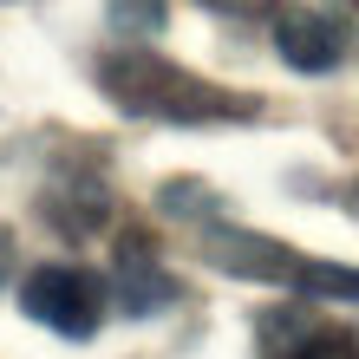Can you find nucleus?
I'll return each instance as SVG.
<instances>
[{"mask_svg": "<svg viewBox=\"0 0 359 359\" xmlns=\"http://www.w3.org/2000/svg\"><path fill=\"white\" fill-rule=\"evenodd\" d=\"M98 86L118 111L131 118H163V124H229V118H255V98L222 92L209 79L170 66V59L144 53V46H111L98 59Z\"/></svg>", "mask_w": 359, "mask_h": 359, "instance_id": "f257e3e1", "label": "nucleus"}, {"mask_svg": "<svg viewBox=\"0 0 359 359\" xmlns=\"http://www.w3.org/2000/svg\"><path fill=\"white\" fill-rule=\"evenodd\" d=\"M20 307H27V320L53 327L59 340H92L104 320V287H98V274L72 262H46L20 281Z\"/></svg>", "mask_w": 359, "mask_h": 359, "instance_id": "f03ea898", "label": "nucleus"}, {"mask_svg": "<svg viewBox=\"0 0 359 359\" xmlns=\"http://www.w3.org/2000/svg\"><path fill=\"white\" fill-rule=\"evenodd\" d=\"M111 301L124 307V313H163L177 301V281L163 274V262H157V248H151V236H118V255H111Z\"/></svg>", "mask_w": 359, "mask_h": 359, "instance_id": "7ed1b4c3", "label": "nucleus"}, {"mask_svg": "<svg viewBox=\"0 0 359 359\" xmlns=\"http://www.w3.org/2000/svg\"><path fill=\"white\" fill-rule=\"evenodd\" d=\"M274 46H281V59H287L294 72H333V66L346 59L340 27H333L327 13H313V7L274 13Z\"/></svg>", "mask_w": 359, "mask_h": 359, "instance_id": "20e7f679", "label": "nucleus"}, {"mask_svg": "<svg viewBox=\"0 0 359 359\" xmlns=\"http://www.w3.org/2000/svg\"><path fill=\"white\" fill-rule=\"evenodd\" d=\"M209 262L229 274H248V281H287L301 255L268 236H248V229H209Z\"/></svg>", "mask_w": 359, "mask_h": 359, "instance_id": "39448f33", "label": "nucleus"}, {"mask_svg": "<svg viewBox=\"0 0 359 359\" xmlns=\"http://www.w3.org/2000/svg\"><path fill=\"white\" fill-rule=\"evenodd\" d=\"M104 209H111V203H104V183H92V177L79 189H53V196H46V216L66 229V236H92V229L104 222Z\"/></svg>", "mask_w": 359, "mask_h": 359, "instance_id": "423d86ee", "label": "nucleus"}, {"mask_svg": "<svg viewBox=\"0 0 359 359\" xmlns=\"http://www.w3.org/2000/svg\"><path fill=\"white\" fill-rule=\"evenodd\" d=\"M294 294H307V301H359V268H333V262H294L287 274Z\"/></svg>", "mask_w": 359, "mask_h": 359, "instance_id": "0eeeda50", "label": "nucleus"}, {"mask_svg": "<svg viewBox=\"0 0 359 359\" xmlns=\"http://www.w3.org/2000/svg\"><path fill=\"white\" fill-rule=\"evenodd\" d=\"M111 27L131 39H151L170 27V0H111Z\"/></svg>", "mask_w": 359, "mask_h": 359, "instance_id": "6e6552de", "label": "nucleus"}, {"mask_svg": "<svg viewBox=\"0 0 359 359\" xmlns=\"http://www.w3.org/2000/svg\"><path fill=\"white\" fill-rule=\"evenodd\" d=\"M274 359H359V340L340 327H307L301 340H294L287 353H274Z\"/></svg>", "mask_w": 359, "mask_h": 359, "instance_id": "1a4fd4ad", "label": "nucleus"}, {"mask_svg": "<svg viewBox=\"0 0 359 359\" xmlns=\"http://www.w3.org/2000/svg\"><path fill=\"white\" fill-rule=\"evenodd\" d=\"M203 7H216V13H229V20H268L281 0H203Z\"/></svg>", "mask_w": 359, "mask_h": 359, "instance_id": "9d476101", "label": "nucleus"}, {"mask_svg": "<svg viewBox=\"0 0 359 359\" xmlns=\"http://www.w3.org/2000/svg\"><path fill=\"white\" fill-rule=\"evenodd\" d=\"M7 268H13V236L0 229V281H7Z\"/></svg>", "mask_w": 359, "mask_h": 359, "instance_id": "9b49d317", "label": "nucleus"}]
</instances>
